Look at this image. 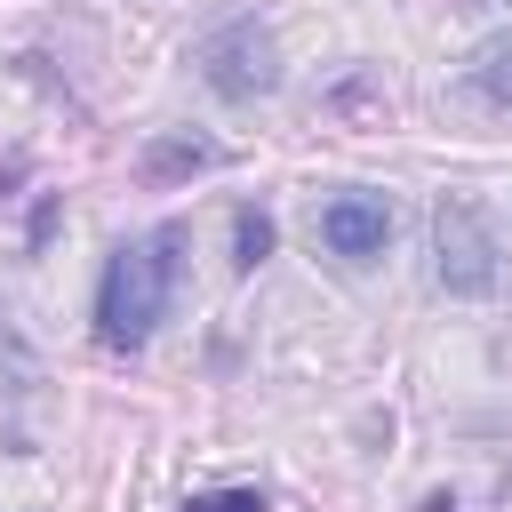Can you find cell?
<instances>
[{"instance_id":"obj_9","label":"cell","mask_w":512,"mask_h":512,"mask_svg":"<svg viewBox=\"0 0 512 512\" xmlns=\"http://www.w3.org/2000/svg\"><path fill=\"white\" fill-rule=\"evenodd\" d=\"M184 512H264V496L256 488H200Z\"/></svg>"},{"instance_id":"obj_10","label":"cell","mask_w":512,"mask_h":512,"mask_svg":"<svg viewBox=\"0 0 512 512\" xmlns=\"http://www.w3.org/2000/svg\"><path fill=\"white\" fill-rule=\"evenodd\" d=\"M424 512H456V504H448V496H432V504H424Z\"/></svg>"},{"instance_id":"obj_3","label":"cell","mask_w":512,"mask_h":512,"mask_svg":"<svg viewBox=\"0 0 512 512\" xmlns=\"http://www.w3.org/2000/svg\"><path fill=\"white\" fill-rule=\"evenodd\" d=\"M192 64H200V80H208L224 104H256V96L280 88V48H272V32H264L256 16H224V24L192 48Z\"/></svg>"},{"instance_id":"obj_5","label":"cell","mask_w":512,"mask_h":512,"mask_svg":"<svg viewBox=\"0 0 512 512\" xmlns=\"http://www.w3.org/2000/svg\"><path fill=\"white\" fill-rule=\"evenodd\" d=\"M224 152L208 144V136H152L144 152H136V176L144 184H184V176H200V168H216Z\"/></svg>"},{"instance_id":"obj_8","label":"cell","mask_w":512,"mask_h":512,"mask_svg":"<svg viewBox=\"0 0 512 512\" xmlns=\"http://www.w3.org/2000/svg\"><path fill=\"white\" fill-rule=\"evenodd\" d=\"M264 256H272V216H264V208H240V216H232V264L256 272Z\"/></svg>"},{"instance_id":"obj_4","label":"cell","mask_w":512,"mask_h":512,"mask_svg":"<svg viewBox=\"0 0 512 512\" xmlns=\"http://www.w3.org/2000/svg\"><path fill=\"white\" fill-rule=\"evenodd\" d=\"M312 232H320L328 256H344V264H376L384 240H392V208H384V192H336V200L320 208Z\"/></svg>"},{"instance_id":"obj_7","label":"cell","mask_w":512,"mask_h":512,"mask_svg":"<svg viewBox=\"0 0 512 512\" xmlns=\"http://www.w3.org/2000/svg\"><path fill=\"white\" fill-rule=\"evenodd\" d=\"M472 88H480L488 104H504V112H512V32H496V40H480V48H472Z\"/></svg>"},{"instance_id":"obj_1","label":"cell","mask_w":512,"mask_h":512,"mask_svg":"<svg viewBox=\"0 0 512 512\" xmlns=\"http://www.w3.org/2000/svg\"><path fill=\"white\" fill-rule=\"evenodd\" d=\"M176 248H184V224H160L152 240L112 248L104 288H96V328H104V344L136 352V344L168 320V296H176Z\"/></svg>"},{"instance_id":"obj_2","label":"cell","mask_w":512,"mask_h":512,"mask_svg":"<svg viewBox=\"0 0 512 512\" xmlns=\"http://www.w3.org/2000/svg\"><path fill=\"white\" fill-rule=\"evenodd\" d=\"M432 280H440L448 296H496V280H504L496 232H488V216H480L464 192H448V200L432 208Z\"/></svg>"},{"instance_id":"obj_6","label":"cell","mask_w":512,"mask_h":512,"mask_svg":"<svg viewBox=\"0 0 512 512\" xmlns=\"http://www.w3.org/2000/svg\"><path fill=\"white\" fill-rule=\"evenodd\" d=\"M32 384H40V352H32L24 328L0 312V416H16V408L32 400Z\"/></svg>"}]
</instances>
